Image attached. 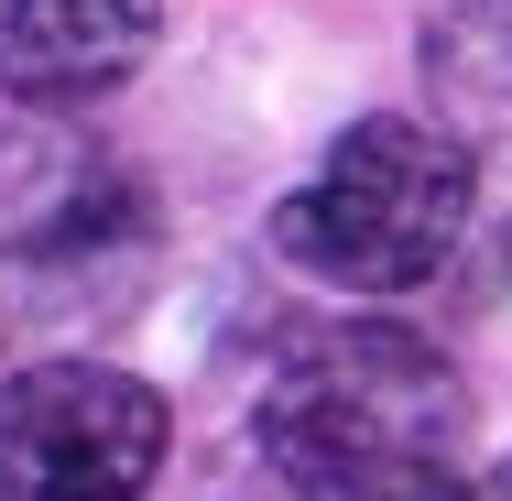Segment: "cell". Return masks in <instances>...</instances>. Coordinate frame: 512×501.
<instances>
[{
  "mask_svg": "<svg viewBox=\"0 0 512 501\" xmlns=\"http://www.w3.org/2000/svg\"><path fill=\"white\" fill-rule=\"evenodd\" d=\"M175 447V403L109 360H33L0 382V501H131Z\"/></svg>",
  "mask_w": 512,
  "mask_h": 501,
  "instance_id": "3",
  "label": "cell"
},
{
  "mask_svg": "<svg viewBox=\"0 0 512 501\" xmlns=\"http://www.w3.org/2000/svg\"><path fill=\"white\" fill-rule=\"evenodd\" d=\"M480 197V164L447 120H414V109H371L349 120L316 175L295 197H273V262L306 273L327 295H414L447 273L458 229Z\"/></svg>",
  "mask_w": 512,
  "mask_h": 501,
  "instance_id": "2",
  "label": "cell"
},
{
  "mask_svg": "<svg viewBox=\"0 0 512 501\" xmlns=\"http://www.w3.org/2000/svg\"><path fill=\"white\" fill-rule=\"evenodd\" d=\"M469 393L382 316H273L218 349L207 501H469Z\"/></svg>",
  "mask_w": 512,
  "mask_h": 501,
  "instance_id": "1",
  "label": "cell"
},
{
  "mask_svg": "<svg viewBox=\"0 0 512 501\" xmlns=\"http://www.w3.org/2000/svg\"><path fill=\"white\" fill-rule=\"evenodd\" d=\"M469 501H512V458H502V469H491V480H480Z\"/></svg>",
  "mask_w": 512,
  "mask_h": 501,
  "instance_id": "6",
  "label": "cell"
},
{
  "mask_svg": "<svg viewBox=\"0 0 512 501\" xmlns=\"http://www.w3.org/2000/svg\"><path fill=\"white\" fill-rule=\"evenodd\" d=\"M425 77L447 109L512 120V0H425Z\"/></svg>",
  "mask_w": 512,
  "mask_h": 501,
  "instance_id": "5",
  "label": "cell"
},
{
  "mask_svg": "<svg viewBox=\"0 0 512 501\" xmlns=\"http://www.w3.org/2000/svg\"><path fill=\"white\" fill-rule=\"evenodd\" d=\"M164 33V0H0V88L11 99H99Z\"/></svg>",
  "mask_w": 512,
  "mask_h": 501,
  "instance_id": "4",
  "label": "cell"
}]
</instances>
